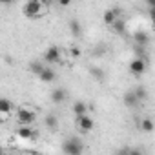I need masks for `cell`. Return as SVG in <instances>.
Wrapping results in <instances>:
<instances>
[{
  "label": "cell",
  "mask_w": 155,
  "mask_h": 155,
  "mask_svg": "<svg viewBox=\"0 0 155 155\" xmlns=\"http://www.w3.org/2000/svg\"><path fill=\"white\" fill-rule=\"evenodd\" d=\"M69 33L77 38V37H81L82 35V28H81V22L79 20H69Z\"/></svg>",
  "instance_id": "obj_18"
},
{
  "label": "cell",
  "mask_w": 155,
  "mask_h": 155,
  "mask_svg": "<svg viewBox=\"0 0 155 155\" xmlns=\"http://www.w3.org/2000/svg\"><path fill=\"white\" fill-rule=\"evenodd\" d=\"M44 126H46L48 130H57V126H58V117H57L55 113H48V115L44 117Z\"/></svg>",
  "instance_id": "obj_16"
},
{
  "label": "cell",
  "mask_w": 155,
  "mask_h": 155,
  "mask_svg": "<svg viewBox=\"0 0 155 155\" xmlns=\"http://www.w3.org/2000/svg\"><path fill=\"white\" fill-rule=\"evenodd\" d=\"M150 18H151V22H153V26H155V6L150 8Z\"/></svg>",
  "instance_id": "obj_24"
},
{
  "label": "cell",
  "mask_w": 155,
  "mask_h": 155,
  "mask_svg": "<svg viewBox=\"0 0 155 155\" xmlns=\"http://www.w3.org/2000/svg\"><path fill=\"white\" fill-rule=\"evenodd\" d=\"M75 126H77V130H79L81 133H88V131H91L95 128V120L88 113L86 115H79L75 119Z\"/></svg>",
  "instance_id": "obj_5"
},
{
  "label": "cell",
  "mask_w": 155,
  "mask_h": 155,
  "mask_svg": "<svg viewBox=\"0 0 155 155\" xmlns=\"http://www.w3.org/2000/svg\"><path fill=\"white\" fill-rule=\"evenodd\" d=\"M13 2V0H0V4H2V6H9Z\"/></svg>",
  "instance_id": "obj_25"
},
{
  "label": "cell",
  "mask_w": 155,
  "mask_h": 155,
  "mask_svg": "<svg viewBox=\"0 0 155 155\" xmlns=\"http://www.w3.org/2000/svg\"><path fill=\"white\" fill-rule=\"evenodd\" d=\"M71 111H73V115H75V117H79V115H86V113H88V104H86L84 101H77V102H73Z\"/></svg>",
  "instance_id": "obj_13"
},
{
  "label": "cell",
  "mask_w": 155,
  "mask_h": 155,
  "mask_svg": "<svg viewBox=\"0 0 155 155\" xmlns=\"http://www.w3.org/2000/svg\"><path fill=\"white\" fill-rule=\"evenodd\" d=\"M148 69V60L144 57H135L130 60V73L133 77H142Z\"/></svg>",
  "instance_id": "obj_4"
},
{
  "label": "cell",
  "mask_w": 155,
  "mask_h": 155,
  "mask_svg": "<svg viewBox=\"0 0 155 155\" xmlns=\"http://www.w3.org/2000/svg\"><path fill=\"white\" fill-rule=\"evenodd\" d=\"M81 55H82L81 48H77V46H71V48H69V57H71V58H79Z\"/></svg>",
  "instance_id": "obj_22"
},
{
  "label": "cell",
  "mask_w": 155,
  "mask_h": 155,
  "mask_svg": "<svg viewBox=\"0 0 155 155\" xmlns=\"http://www.w3.org/2000/svg\"><path fill=\"white\" fill-rule=\"evenodd\" d=\"M22 11H24V15L28 18H37L42 13H46V6L40 2V0H26Z\"/></svg>",
  "instance_id": "obj_1"
},
{
  "label": "cell",
  "mask_w": 155,
  "mask_h": 155,
  "mask_svg": "<svg viewBox=\"0 0 155 155\" xmlns=\"http://www.w3.org/2000/svg\"><path fill=\"white\" fill-rule=\"evenodd\" d=\"M133 91H135V95L139 97V101H146V99H148V90H146L144 86H137Z\"/></svg>",
  "instance_id": "obj_21"
},
{
  "label": "cell",
  "mask_w": 155,
  "mask_h": 155,
  "mask_svg": "<svg viewBox=\"0 0 155 155\" xmlns=\"http://www.w3.org/2000/svg\"><path fill=\"white\" fill-rule=\"evenodd\" d=\"M139 126H140V130H142V131H146V133H150V131H153V130H155V122H153L151 119H148V117H144V119L140 120V124H139Z\"/></svg>",
  "instance_id": "obj_19"
},
{
  "label": "cell",
  "mask_w": 155,
  "mask_h": 155,
  "mask_svg": "<svg viewBox=\"0 0 155 155\" xmlns=\"http://www.w3.org/2000/svg\"><path fill=\"white\" fill-rule=\"evenodd\" d=\"M90 75L93 77L97 82H104V79H106V73H104L101 68H97V66H91V68H90Z\"/></svg>",
  "instance_id": "obj_17"
},
{
  "label": "cell",
  "mask_w": 155,
  "mask_h": 155,
  "mask_svg": "<svg viewBox=\"0 0 155 155\" xmlns=\"http://www.w3.org/2000/svg\"><path fill=\"white\" fill-rule=\"evenodd\" d=\"M15 119H17V122L20 126H31L35 122V119H37V113L31 108H24L22 106V108L15 110Z\"/></svg>",
  "instance_id": "obj_2"
},
{
  "label": "cell",
  "mask_w": 155,
  "mask_h": 155,
  "mask_svg": "<svg viewBox=\"0 0 155 155\" xmlns=\"http://www.w3.org/2000/svg\"><path fill=\"white\" fill-rule=\"evenodd\" d=\"M40 2H42L44 6H49V4H51V0H40Z\"/></svg>",
  "instance_id": "obj_27"
},
{
  "label": "cell",
  "mask_w": 155,
  "mask_h": 155,
  "mask_svg": "<svg viewBox=\"0 0 155 155\" xmlns=\"http://www.w3.org/2000/svg\"><path fill=\"white\" fill-rule=\"evenodd\" d=\"M117 18H120V8H111V9H108V11L102 15V22H104L106 26H111Z\"/></svg>",
  "instance_id": "obj_8"
},
{
  "label": "cell",
  "mask_w": 155,
  "mask_h": 155,
  "mask_svg": "<svg viewBox=\"0 0 155 155\" xmlns=\"http://www.w3.org/2000/svg\"><path fill=\"white\" fill-rule=\"evenodd\" d=\"M62 151L68 153V155H81L84 151V144H82L81 139L71 137V139H66L62 142Z\"/></svg>",
  "instance_id": "obj_3"
},
{
  "label": "cell",
  "mask_w": 155,
  "mask_h": 155,
  "mask_svg": "<svg viewBox=\"0 0 155 155\" xmlns=\"http://www.w3.org/2000/svg\"><path fill=\"white\" fill-rule=\"evenodd\" d=\"M122 102H124V106L126 108H130V110H133V108H137L139 106V97L135 95V91L131 90V91H126L124 93V97H122Z\"/></svg>",
  "instance_id": "obj_11"
},
{
  "label": "cell",
  "mask_w": 155,
  "mask_h": 155,
  "mask_svg": "<svg viewBox=\"0 0 155 155\" xmlns=\"http://www.w3.org/2000/svg\"><path fill=\"white\" fill-rule=\"evenodd\" d=\"M60 57H62V53H60V48H58V46H49V48L44 51V60H46L48 64H57V62H60Z\"/></svg>",
  "instance_id": "obj_6"
},
{
  "label": "cell",
  "mask_w": 155,
  "mask_h": 155,
  "mask_svg": "<svg viewBox=\"0 0 155 155\" xmlns=\"http://www.w3.org/2000/svg\"><path fill=\"white\" fill-rule=\"evenodd\" d=\"M57 4H58L60 8H68V6L71 4V0H57Z\"/></svg>",
  "instance_id": "obj_23"
},
{
  "label": "cell",
  "mask_w": 155,
  "mask_h": 155,
  "mask_svg": "<svg viewBox=\"0 0 155 155\" xmlns=\"http://www.w3.org/2000/svg\"><path fill=\"white\" fill-rule=\"evenodd\" d=\"M38 79L42 81V82H46V84H49V82H53L55 79H57V73L51 69V68H44L40 73H38Z\"/></svg>",
  "instance_id": "obj_12"
},
{
  "label": "cell",
  "mask_w": 155,
  "mask_h": 155,
  "mask_svg": "<svg viewBox=\"0 0 155 155\" xmlns=\"http://www.w3.org/2000/svg\"><path fill=\"white\" fill-rule=\"evenodd\" d=\"M15 111V104L9 101V99H0V115H2V122L6 120V117L9 113Z\"/></svg>",
  "instance_id": "obj_9"
},
{
  "label": "cell",
  "mask_w": 155,
  "mask_h": 155,
  "mask_svg": "<svg viewBox=\"0 0 155 155\" xmlns=\"http://www.w3.org/2000/svg\"><path fill=\"white\" fill-rule=\"evenodd\" d=\"M110 29H111L115 35H124V33H126V22H124L122 18H117V20L110 26Z\"/></svg>",
  "instance_id": "obj_15"
},
{
  "label": "cell",
  "mask_w": 155,
  "mask_h": 155,
  "mask_svg": "<svg viewBox=\"0 0 155 155\" xmlns=\"http://www.w3.org/2000/svg\"><path fill=\"white\" fill-rule=\"evenodd\" d=\"M49 99L53 104H62L66 99H68V91L64 88H55L51 93H49Z\"/></svg>",
  "instance_id": "obj_10"
},
{
  "label": "cell",
  "mask_w": 155,
  "mask_h": 155,
  "mask_svg": "<svg viewBox=\"0 0 155 155\" xmlns=\"http://www.w3.org/2000/svg\"><path fill=\"white\" fill-rule=\"evenodd\" d=\"M44 68H46V66H44L42 62H38V60H35V62H29V64H28V69H29L31 73H35V75H38Z\"/></svg>",
  "instance_id": "obj_20"
},
{
  "label": "cell",
  "mask_w": 155,
  "mask_h": 155,
  "mask_svg": "<svg viewBox=\"0 0 155 155\" xmlns=\"http://www.w3.org/2000/svg\"><path fill=\"white\" fill-rule=\"evenodd\" d=\"M17 137L22 139V140H35L37 139V131L31 126H20L17 130Z\"/></svg>",
  "instance_id": "obj_7"
},
{
  "label": "cell",
  "mask_w": 155,
  "mask_h": 155,
  "mask_svg": "<svg viewBox=\"0 0 155 155\" xmlns=\"http://www.w3.org/2000/svg\"><path fill=\"white\" fill-rule=\"evenodd\" d=\"M148 40H150V37H148V33H146V31L139 29V31H135V33H133V42H135V46H146V44H148Z\"/></svg>",
  "instance_id": "obj_14"
},
{
  "label": "cell",
  "mask_w": 155,
  "mask_h": 155,
  "mask_svg": "<svg viewBox=\"0 0 155 155\" xmlns=\"http://www.w3.org/2000/svg\"><path fill=\"white\" fill-rule=\"evenodd\" d=\"M146 4H148L150 8H153V6H155V0H146Z\"/></svg>",
  "instance_id": "obj_26"
}]
</instances>
